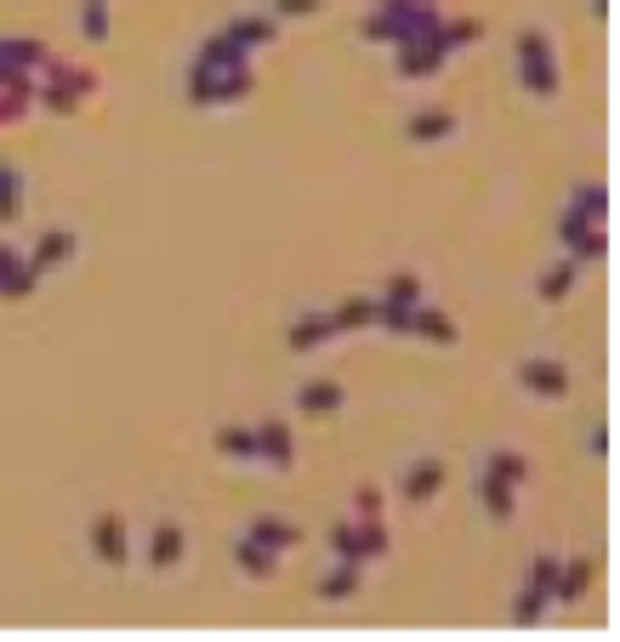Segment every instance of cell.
Wrapping results in <instances>:
<instances>
[{
    "instance_id": "cell-1",
    "label": "cell",
    "mask_w": 620,
    "mask_h": 642,
    "mask_svg": "<svg viewBox=\"0 0 620 642\" xmlns=\"http://www.w3.org/2000/svg\"><path fill=\"white\" fill-rule=\"evenodd\" d=\"M444 12L433 7V0H381V7L359 23V34L364 40H381V46H404V40H416V34H427Z\"/></svg>"
},
{
    "instance_id": "cell-2",
    "label": "cell",
    "mask_w": 620,
    "mask_h": 642,
    "mask_svg": "<svg viewBox=\"0 0 620 642\" xmlns=\"http://www.w3.org/2000/svg\"><path fill=\"white\" fill-rule=\"evenodd\" d=\"M246 91H251V63H194V74H188V103L200 109L240 103Z\"/></svg>"
},
{
    "instance_id": "cell-3",
    "label": "cell",
    "mask_w": 620,
    "mask_h": 642,
    "mask_svg": "<svg viewBox=\"0 0 620 642\" xmlns=\"http://www.w3.org/2000/svg\"><path fill=\"white\" fill-rule=\"evenodd\" d=\"M518 80L530 97H552L558 91V58L541 29H518Z\"/></svg>"
},
{
    "instance_id": "cell-4",
    "label": "cell",
    "mask_w": 620,
    "mask_h": 642,
    "mask_svg": "<svg viewBox=\"0 0 620 642\" xmlns=\"http://www.w3.org/2000/svg\"><path fill=\"white\" fill-rule=\"evenodd\" d=\"M330 546L348 563H376V558H388V529H381V518H353L330 529Z\"/></svg>"
},
{
    "instance_id": "cell-5",
    "label": "cell",
    "mask_w": 620,
    "mask_h": 642,
    "mask_svg": "<svg viewBox=\"0 0 620 642\" xmlns=\"http://www.w3.org/2000/svg\"><path fill=\"white\" fill-rule=\"evenodd\" d=\"M46 74H52V80L40 86V103L52 109V114H74L80 97L98 91V74H91V69H69V63H58V58L46 63Z\"/></svg>"
},
{
    "instance_id": "cell-6",
    "label": "cell",
    "mask_w": 620,
    "mask_h": 642,
    "mask_svg": "<svg viewBox=\"0 0 620 642\" xmlns=\"http://www.w3.org/2000/svg\"><path fill=\"white\" fill-rule=\"evenodd\" d=\"M444 63H450V46H444L439 23L427 29V34H416V40L399 46V74H404V80H427V74H439Z\"/></svg>"
},
{
    "instance_id": "cell-7",
    "label": "cell",
    "mask_w": 620,
    "mask_h": 642,
    "mask_svg": "<svg viewBox=\"0 0 620 642\" xmlns=\"http://www.w3.org/2000/svg\"><path fill=\"white\" fill-rule=\"evenodd\" d=\"M518 387L530 399H569V370L558 359H523L518 364Z\"/></svg>"
},
{
    "instance_id": "cell-8",
    "label": "cell",
    "mask_w": 620,
    "mask_h": 642,
    "mask_svg": "<svg viewBox=\"0 0 620 642\" xmlns=\"http://www.w3.org/2000/svg\"><path fill=\"white\" fill-rule=\"evenodd\" d=\"M91 552H98V563H109V569H126V563H131V534H126V518L103 512L98 523H91Z\"/></svg>"
},
{
    "instance_id": "cell-9",
    "label": "cell",
    "mask_w": 620,
    "mask_h": 642,
    "mask_svg": "<svg viewBox=\"0 0 620 642\" xmlns=\"http://www.w3.org/2000/svg\"><path fill=\"white\" fill-rule=\"evenodd\" d=\"M251 438H257V461H268V467H279V472L297 461L291 421H257V427H251Z\"/></svg>"
},
{
    "instance_id": "cell-10",
    "label": "cell",
    "mask_w": 620,
    "mask_h": 642,
    "mask_svg": "<svg viewBox=\"0 0 620 642\" xmlns=\"http://www.w3.org/2000/svg\"><path fill=\"white\" fill-rule=\"evenodd\" d=\"M74 251H80V239H74L69 228H46V233L34 239V251H29L23 262H29L34 273H52V268H63Z\"/></svg>"
},
{
    "instance_id": "cell-11",
    "label": "cell",
    "mask_w": 620,
    "mask_h": 642,
    "mask_svg": "<svg viewBox=\"0 0 620 642\" xmlns=\"http://www.w3.org/2000/svg\"><path fill=\"white\" fill-rule=\"evenodd\" d=\"M52 63L46 40H23V34H0V69H18V74H34Z\"/></svg>"
},
{
    "instance_id": "cell-12",
    "label": "cell",
    "mask_w": 620,
    "mask_h": 642,
    "mask_svg": "<svg viewBox=\"0 0 620 642\" xmlns=\"http://www.w3.org/2000/svg\"><path fill=\"white\" fill-rule=\"evenodd\" d=\"M342 399H348L342 381H302V387H297V410H302V415H337Z\"/></svg>"
},
{
    "instance_id": "cell-13",
    "label": "cell",
    "mask_w": 620,
    "mask_h": 642,
    "mask_svg": "<svg viewBox=\"0 0 620 642\" xmlns=\"http://www.w3.org/2000/svg\"><path fill=\"white\" fill-rule=\"evenodd\" d=\"M444 489V467L439 461H416V467H404V478H399V495L404 501H433Z\"/></svg>"
},
{
    "instance_id": "cell-14",
    "label": "cell",
    "mask_w": 620,
    "mask_h": 642,
    "mask_svg": "<svg viewBox=\"0 0 620 642\" xmlns=\"http://www.w3.org/2000/svg\"><path fill=\"white\" fill-rule=\"evenodd\" d=\"M330 335H342L330 313H302V319L291 324V353H313V348H324Z\"/></svg>"
},
{
    "instance_id": "cell-15",
    "label": "cell",
    "mask_w": 620,
    "mask_h": 642,
    "mask_svg": "<svg viewBox=\"0 0 620 642\" xmlns=\"http://www.w3.org/2000/svg\"><path fill=\"white\" fill-rule=\"evenodd\" d=\"M182 546H188V540H182V529L177 523H154V534H149V569H177L182 563Z\"/></svg>"
},
{
    "instance_id": "cell-16",
    "label": "cell",
    "mask_w": 620,
    "mask_h": 642,
    "mask_svg": "<svg viewBox=\"0 0 620 642\" xmlns=\"http://www.w3.org/2000/svg\"><path fill=\"white\" fill-rule=\"evenodd\" d=\"M592 585V563L576 558V563H558V585H552V603H581Z\"/></svg>"
},
{
    "instance_id": "cell-17",
    "label": "cell",
    "mask_w": 620,
    "mask_h": 642,
    "mask_svg": "<svg viewBox=\"0 0 620 642\" xmlns=\"http://www.w3.org/2000/svg\"><path fill=\"white\" fill-rule=\"evenodd\" d=\"M410 142H444V137H456V114L450 109H421V114H410Z\"/></svg>"
},
{
    "instance_id": "cell-18",
    "label": "cell",
    "mask_w": 620,
    "mask_h": 642,
    "mask_svg": "<svg viewBox=\"0 0 620 642\" xmlns=\"http://www.w3.org/2000/svg\"><path fill=\"white\" fill-rule=\"evenodd\" d=\"M563 217H576V222H603V217H609V188H603V182H581Z\"/></svg>"
},
{
    "instance_id": "cell-19",
    "label": "cell",
    "mask_w": 620,
    "mask_h": 642,
    "mask_svg": "<svg viewBox=\"0 0 620 642\" xmlns=\"http://www.w3.org/2000/svg\"><path fill=\"white\" fill-rule=\"evenodd\" d=\"M251 540H257V546H268V552H291L297 540H302V529L284 523V518H257V523H251Z\"/></svg>"
},
{
    "instance_id": "cell-20",
    "label": "cell",
    "mask_w": 620,
    "mask_h": 642,
    "mask_svg": "<svg viewBox=\"0 0 620 642\" xmlns=\"http://www.w3.org/2000/svg\"><path fill=\"white\" fill-rule=\"evenodd\" d=\"M359 580H364V563H337V569H330L324 580H319V598L324 603H342V598H353V591H359Z\"/></svg>"
},
{
    "instance_id": "cell-21",
    "label": "cell",
    "mask_w": 620,
    "mask_h": 642,
    "mask_svg": "<svg viewBox=\"0 0 620 642\" xmlns=\"http://www.w3.org/2000/svg\"><path fill=\"white\" fill-rule=\"evenodd\" d=\"M404 335H421V341H456V319H444L439 308H410V330Z\"/></svg>"
},
{
    "instance_id": "cell-22",
    "label": "cell",
    "mask_w": 620,
    "mask_h": 642,
    "mask_svg": "<svg viewBox=\"0 0 620 642\" xmlns=\"http://www.w3.org/2000/svg\"><path fill=\"white\" fill-rule=\"evenodd\" d=\"M576 279H581V262H576V257L552 262V268L541 273V284H536V290H541V302H563V295L576 290Z\"/></svg>"
},
{
    "instance_id": "cell-23",
    "label": "cell",
    "mask_w": 620,
    "mask_h": 642,
    "mask_svg": "<svg viewBox=\"0 0 620 642\" xmlns=\"http://www.w3.org/2000/svg\"><path fill=\"white\" fill-rule=\"evenodd\" d=\"M222 34H233L246 46V52H257V46H273V34H279V18H233Z\"/></svg>"
},
{
    "instance_id": "cell-24",
    "label": "cell",
    "mask_w": 620,
    "mask_h": 642,
    "mask_svg": "<svg viewBox=\"0 0 620 642\" xmlns=\"http://www.w3.org/2000/svg\"><path fill=\"white\" fill-rule=\"evenodd\" d=\"M569 257H576L581 268H587V262H603V257H609V233H603V222H592V228H581L576 239H569Z\"/></svg>"
},
{
    "instance_id": "cell-25",
    "label": "cell",
    "mask_w": 620,
    "mask_h": 642,
    "mask_svg": "<svg viewBox=\"0 0 620 642\" xmlns=\"http://www.w3.org/2000/svg\"><path fill=\"white\" fill-rule=\"evenodd\" d=\"M18 217H23V171L0 165V222H18Z\"/></svg>"
},
{
    "instance_id": "cell-26",
    "label": "cell",
    "mask_w": 620,
    "mask_h": 642,
    "mask_svg": "<svg viewBox=\"0 0 620 642\" xmlns=\"http://www.w3.org/2000/svg\"><path fill=\"white\" fill-rule=\"evenodd\" d=\"M330 319H337V330H370L376 324V295H348Z\"/></svg>"
},
{
    "instance_id": "cell-27",
    "label": "cell",
    "mask_w": 620,
    "mask_h": 642,
    "mask_svg": "<svg viewBox=\"0 0 620 642\" xmlns=\"http://www.w3.org/2000/svg\"><path fill=\"white\" fill-rule=\"evenodd\" d=\"M479 501H484L490 518H512V483H501L496 472H484L479 478Z\"/></svg>"
},
{
    "instance_id": "cell-28",
    "label": "cell",
    "mask_w": 620,
    "mask_h": 642,
    "mask_svg": "<svg viewBox=\"0 0 620 642\" xmlns=\"http://www.w3.org/2000/svg\"><path fill=\"white\" fill-rule=\"evenodd\" d=\"M273 558H279V552H268V546H257V540H251V534L240 540V546H233V563H240L246 574H257V580H268V574H273Z\"/></svg>"
},
{
    "instance_id": "cell-29",
    "label": "cell",
    "mask_w": 620,
    "mask_h": 642,
    "mask_svg": "<svg viewBox=\"0 0 620 642\" xmlns=\"http://www.w3.org/2000/svg\"><path fill=\"white\" fill-rule=\"evenodd\" d=\"M217 450L228 461H257V438H251V427H222L217 432Z\"/></svg>"
},
{
    "instance_id": "cell-30",
    "label": "cell",
    "mask_w": 620,
    "mask_h": 642,
    "mask_svg": "<svg viewBox=\"0 0 620 642\" xmlns=\"http://www.w3.org/2000/svg\"><path fill=\"white\" fill-rule=\"evenodd\" d=\"M484 472H496L501 483H512V489H518L523 478H530V461H523L518 450H496V455L484 461Z\"/></svg>"
},
{
    "instance_id": "cell-31",
    "label": "cell",
    "mask_w": 620,
    "mask_h": 642,
    "mask_svg": "<svg viewBox=\"0 0 620 642\" xmlns=\"http://www.w3.org/2000/svg\"><path fill=\"white\" fill-rule=\"evenodd\" d=\"M547 603H552V598H541L536 585H523V591H518V603H512V625H541Z\"/></svg>"
},
{
    "instance_id": "cell-32",
    "label": "cell",
    "mask_w": 620,
    "mask_h": 642,
    "mask_svg": "<svg viewBox=\"0 0 620 642\" xmlns=\"http://www.w3.org/2000/svg\"><path fill=\"white\" fill-rule=\"evenodd\" d=\"M381 302H393V308H416L421 302V279L416 273H393L388 290H381Z\"/></svg>"
},
{
    "instance_id": "cell-33",
    "label": "cell",
    "mask_w": 620,
    "mask_h": 642,
    "mask_svg": "<svg viewBox=\"0 0 620 642\" xmlns=\"http://www.w3.org/2000/svg\"><path fill=\"white\" fill-rule=\"evenodd\" d=\"M439 34H444V46H450V52H456V46H472V40H479L484 34V23L479 18H439Z\"/></svg>"
},
{
    "instance_id": "cell-34",
    "label": "cell",
    "mask_w": 620,
    "mask_h": 642,
    "mask_svg": "<svg viewBox=\"0 0 620 642\" xmlns=\"http://www.w3.org/2000/svg\"><path fill=\"white\" fill-rule=\"evenodd\" d=\"M80 29H86V40H109V0H86Z\"/></svg>"
},
{
    "instance_id": "cell-35",
    "label": "cell",
    "mask_w": 620,
    "mask_h": 642,
    "mask_svg": "<svg viewBox=\"0 0 620 642\" xmlns=\"http://www.w3.org/2000/svg\"><path fill=\"white\" fill-rule=\"evenodd\" d=\"M34 284H40V273H34L29 262H18V273H12L7 284H0V295H7V302H23V295H29Z\"/></svg>"
},
{
    "instance_id": "cell-36",
    "label": "cell",
    "mask_w": 620,
    "mask_h": 642,
    "mask_svg": "<svg viewBox=\"0 0 620 642\" xmlns=\"http://www.w3.org/2000/svg\"><path fill=\"white\" fill-rule=\"evenodd\" d=\"M523 585H536L541 598H552V585H558V558H536V563H530V580H523Z\"/></svg>"
},
{
    "instance_id": "cell-37",
    "label": "cell",
    "mask_w": 620,
    "mask_h": 642,
    "mask_svg": "<svg viewBox=\"0 0 620 642\" xmlns=\"http://www.w3.org/2000/svg\"><path fill=\"white\" fill-rule=\"evenodd\" d=\"M324 0H268V18H313Z\"/></svg>"
},
{
    "instance_id": "cell-38",
    "label": "cell",
    "mask_w": 620,
    "mask_h": 642,
    "mask_svg": "<svg viewBox=\"0 0 620 642\" xmlns=\"http://www.w3.org/2000/svg\"><path fill=\"white\" fill-rule=\"evenodd\" d=\"M353 518H381V495H376V489H359V495H353Z\"/></svg>"
},
{
    "instance_id": "cell-39",
    "label": "cell",
    "mask_w": 620,
    "mask_h": 642,
    "mask_svg": "<svg viewBox=\"0 0 620 642\" xmlns=\"http://www.w3.org/2000/svg\"><path fill=\"white\" fill-rule=\"evenodd\" d=\"M18 262H23V257L12 251V244H0V284H7V279L18 273Z\"/></svg>"
},
{
    "instance_id": "cell-40",
    "label": "cell",
    "mask_w": 620,
    "mask_h": 642,
    "mask_svg": "<svg viewBox=\"0 0 620 642\" xmlns=\"http://www.w3.org/2000/svg\"><path fill=\"white\" fill-rule=\"evenodd\" d=\"M587 450H592V455H609V432H603V427L587 438Z\"/></svg>"
}]
</instances>
